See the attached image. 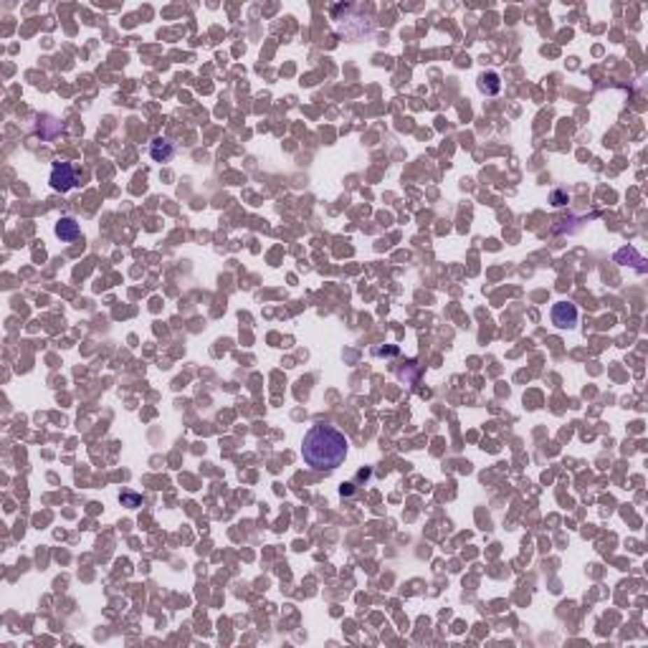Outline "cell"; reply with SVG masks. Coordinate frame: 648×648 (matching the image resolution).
Returning <instances> with one entry per match:
<instances>
[{"label": "cell", "instance_id": "cell-1", "mask_svg": "<svg viewBox=\"0 0 648 648\" xmlns=\"http://www.w3.org/2000/svg\"><path fill=\"white\" fill-rule=\"evenodd\" d=\"M302 456L307 466L317 471H332L347 458V438L332 425H311L302 441Z\"/></svg>", "mask_w": 648, "mask_h": 648}, {"label": "cell", "instance_id": "cell-2", "mask_svg": "<svg viewBox=\"0 0 648 648\" xmlns=\"http://www.w3.org/2000/svg\"><path fill=\"white\" fill-rule=\"evenodd\" d=\"M76 185V172H73V167L69 165V162H59V165H53L51 170V188L59 192H66L71 190V188Z\"/></svg>", "mask_w": 648, "mask_h": 648}, {"label": "cell", "instance_id": "cell-3", "mask_svg": "<svg viewBox=\"0 0 648 648\" xmlns=\"http://www.w3.org/2000/svg\"><path fill=\"white\" fill-rule=\"evenodd\" d=\"M552 324L555 327H560V330H572L577 324V309L575 304H570V302H557L555 307H552Z\"/></svg>", "mask_w": 648, "mask_h": 648}, {"label": "cell", "instance_id": "cell-4", "mask_svg": "<svg viewBox=\"0 0 648 648\" xmlns=\"http://www.w3.org/2000/svg\"><path fill=\"white\" fill-rule=\"evenodd\" d=\"M56 236H59L61 241H76L81 236V228L73 218H61L59 223H56Z\"/></svg>", "mask_w": 648, "mask_h": 648}, {"label": "cell", "instance_id": "cell-5", "mask_svg": "<svg viewBox=\"0 0 648 648\" xmlns=\"http://www.w3.org/2000/svg\"><path fill=\"white\" fill-rule=\"evenodd\" d=\"M153 157H155V160H167V157H172V147L167 145L165 139H155V145H153Z\"/></svg>", "mask_w": 648, "mask_h": 648}]
</instances>
